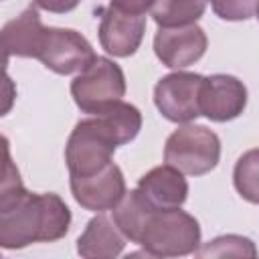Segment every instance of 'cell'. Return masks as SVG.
<instances>
[{
	"label": "cell",
	"instance_id": "9c48e42d",
	"mask_svg": "<svg viewBox=\"0 0 259 259\" xmlns=\"http://www.w3.org/2000/svg\"><path fill=\"white\" fill-rule=\"evenodd\" d=\"M69 186L77 204L93 212L113 210L125 194V178L115 162H109L89 176H71Z\"/></svg>",
	"mask_w": 259,
	"mask_h": 259
},
{
	"label": "cell",
	"instance_id": "ffe728a7",
	"mask_svg": "<svg viewBox=\"0 0 259 259\" xmlns=\"http://www.w3.org/2000/svg\"><path fill=\"white\" fill-rule=\"evenodd\" d=\"M79 4L81 0H34V6H38L40 10L53 12V14H67L75 10Z\"/></svg>",
	"mask_w": 259,
	"mask_h": 259
},
{
	"label": "cell",
	"instance_id": "ac0fdd59",
	"mask_svg": "<svg viewBox=\"0 0 259 259\" xmlns=\"http://www.w3.org/2000/svg\"><path fill=\"white\" fill-rule=\"evenodd\" d=\"M196 257H257V249L255 243L247 237L241 235H221L208 243H204L202 247H198V251L194 253Z\"/></svg>",
	"mask_w": 259,
	"mask_h": 259
},
{
	"label": "cell",
	"instance_id": "ba28073f",
	"mask_svg": "<svg viewBox=\"0 0 259 259\" xmlns=\"http://www.w3.org/2000/svg\"><path fill=\"white\" fill-rule=\"evenodd\" d=\"M206 32L194 22L184 26H160L154 34V53L168 69L182 71L206 53Z\"/></svg>",
	"mask_w": 259,
	"mask_h": 259
},
{
	"label": "cell",
	"instance_id": "52a82bcc",
	"mask_svg": "<svg viewBox=\"0 0 259 259\" xmlns=\"http://www.w3.org/2000/svg\"><path fill=\"white\" fill-rule=\"evenodd\" d=\"M202 75L176 71L164 75L154 87V103L162 117L174 123H190L200 115V85Z\"/></svg>",
	"mask_w": 259,
	"mask_h": 259
},
{
	"label": "cell",
	"instance_id": "277c9868",
	"mask_svg": "<svg viewBox=\"0 0 259 259\" xmlns=\"http://www.w3.org/2000/svg\"><path fill=\"white\" fill-rule=\"evenodd\" d=\"M221 160V140L206 125L184 123L174 130L164 144V162L186 176H202L217 168Z\"/></svg>",
	"mask_w": 259,
	"mask_h": 259
},
{
	"label": "cell",
	"instance_id": "7a4b0ae2",
	"mask_svg": "<svg viewBox=\"0 0 259 259\" xmlns=\"http://www.w3.org/2000/svg\"><path fill=\"white\" fill-rule=\"evenodd\" d=\"M140 130V109L123 99L109 105L101 113L77 121L65 146L69 176H89L105 168L113 162V152L136 140Z\"/></svg>",
	"mask_w": 259,
	"mask_h": 259
},
{
	"label": "cell",
	"instance_id": "44dd1931",
	"mask_svg": "<svg viewBox=\"0 0 259 259\" xmlns=\"http://www.w3.org/2000/svg\"><path fill=\"white\" fill-rule=\"evenodd\" d=\"M109 4L130 14H146L148 10H152L156 0H109Z\"/></svg>",
	"mask_w": 259,
	"mask_h": 259
},
{
	"label": "cell",
	"instance_id": "9a60e30c",
	"mask_svg": "<svg viewBox=\"0 0 259 259\" xmlns=\"http://www.w3.org/2000/svg\"><path fill=\"white\" fill-rule=\"evenodd\" d=\"M154 212V208L146 202V198L140 194L138 188L125 190L123 198L113 206V221L119 227V231L125 235V239L130 243H140L144 225L148 221V217Z\"/></svg>",
	"mask_w": 259,
	"mask_h": 259
},
{
	"label": "cell",
	"instance_id": "8fae6325",
	"mask_svg": "<svg viewBox=\"0 0 259 259\" xmlns=\"http://www.w3.org/2000/svg\"><path fill=\"white\" fill-rule=\"evenodd\" d=\"M97 32L101 49L107 55L119 59L132 57L140 49L146 32V14H130L109 4L101 8Z\"/></svg>",
	"mask_w": 259,
	"mask_h": 259
},
{
	"label": "cell",
	"instance_id": "5b68a950",
	"mask_svg": "<svg viewBox=\"0 0 259 259\" xmlns=\"http://www.w3.org/2000/svg\"><path fill=\"white\" fill-rule=\"evenodd\" d=\"M125 89L127 85L121 67L107 57H95L71 81V95L75 105L89 115L101 113L109 105L121 101Z\"/></svg>",
	"mask_w": 259,
	"mask_h": 259
},
{
	"label": "cell",
	"instance_id": "30bf717a",
	"mask_svg": "<svg viewBox=\"0 0 259 259\" xmlns=\"http://www.w3.org/2000/svg\"><path fill=\"white\" fill-rule=\"evenodd\" d=\"M200 115L210 121L225 123L237 119L247 107V87L241 79L227 73H214L200 85Z\"/></svg>",
	"mask_w": 259,
	"mask_h": 259
},
{
	"label": "cell",
	"instance_id": "5bb4252c",
	"mask_svg": "<svg viewBox=\"0 0 259 259\" xmlns=\"http://www.w3.org/2000/svg\"><path fill=\"white\" fill-rule=\"evenodd\" d=\"M125 235L113 219L105 214L93 217L77 239V253L85 259H115L125 249Z\"/></svg>",
	"mask_w": 259,
	"mask_h": 259
},
{
	"label": "cell",
	"instance_id": "2e32d148",
	"mask_svg": "<svg viewBox=\"0 0 259 259\" xmlns=\"http://www.w3.org/2000/svg\"><path fill=\"white\" fill-rule=\"evenodd\" d=\"M208 0H156L150 14L158 26L194 24L206 10Z\"/></svg>",
	"mask_w": 259,
	"mask_h": 259
},
{
	"label": "cell",
	"instance_id": "7c38bea8",
	"mask_svg": "<svg viewBox=\"0 0 259 259\" xmlns=\"http://www.w3.org/2000/svg\"><path fill=\"white\" fill-rule=\"evenodd\" d=\"M178 168L170 164L148 170L138 180V190L154 210L180 208L188 198V182Z\"/></svg>",
	"mask_w": 259,
	"mask_h": 259
},
{
	"label": "cell",
	"instance_id": "4fadbf2b",
	"mask_svg": "<svg viewBox=\"0 0 259 259\" xmlns=\"http://www.w3.org/2000/svg\"><path fill=\"white\" fill-rule=\"evenodd\" d=\"M47 26L40 22L38 6H28L20 16L12 18L2 28V51L4 61L8 57L36 59Z\"/></svg>",
	"mask_w": 259,
	"mask_h": 259
},
{
	"label": "cell",
	"instance_id": "8992f818",
	"mask_svg": "<svg viewBox=\"0 0 259 259\" xmlns=\"http://www.w3.org/2000/svg\"><path fill=\"white\" fill-rule=\"evenodd\" d=\"M95 57L91 42L81 32L73 28L47 26L36 61L57 75H73L81 73Z\"/></svg>",
	"mask_w": 259,
	"mask_h": 259
},
{
	"label": "cell",
	"instance_id": "3957f363",
	"mask_svg": "<svg viewBox=\"0 0 259 259\" xmlns=\"http://www.w3.org/2000/svg\"><path fill=\"white\" fill-rule=\"evenodd\" d=\"M200 225L198 221L182 210H154L142 231L140 243L146 257H184L194 255L200 247Z\"/></svg>",
	"mask_w": 259,
	"mask_h": 259
},
{
	"label": "cell",
	"instance_id": "7402d4cb",
	"mask_svg": "<svg viewBox=\"0 0 259 259\" xmlns=\"http://www.w3.org/2000/svg\"><path fill=\"white\" fill-rule=\"evenodd\" d=\"M255 16H257V20H259V8H257V14H255Z\"/></svg>",
	"mask_w": 259,
	"mask_h": 259
},
{
	"label": "cell",
	"instance_id": "d6986e66",
	"mask_svg": "<svg viewBox=\"0 0 259 259\" xmlns=\"http://www.w3.org/2000/svg\"><path fill=\"white\" fill-rule=\"evenodd\" d=\"M208 2L212 12L221 20H229V22L249 20L251 16L257 14L259 8V0H208Z\"/></svg>",
	"mask_w": 259,
	"mask_h": 259
},
{
	"label": "cell",
	"instance_id": "e0dca14e",
	"mask_svg": "<svg viewBox=\"0 0 259 259\" xmlns=\"http://www.w3.org/2000/svg\"><path fill=\"white\" fill-rule=\"evenodd\" d=\"M233 184L243 200L259 204V148L239 156L233 170Z\"/></svg>",
	"mask_w": 259,
	"mask_h": 259
},
{
	"label": "cell",
	"instance_id": "6da1fadb",
	"mask_svg": "<svg viewBox=\"0 0 259 259\" xmlns=\"http://www.w3.org/2000/svg\"><path fill=\"white\" fill-rule=\"evenodd\" d=\"M71 227V210L55 192H30L6 148L4 178L0 190V247L24 249L32 243L63 239Z\"/></svg>",
	"mask_w": 259,
	"mask_h": 259
}]
</instances>
